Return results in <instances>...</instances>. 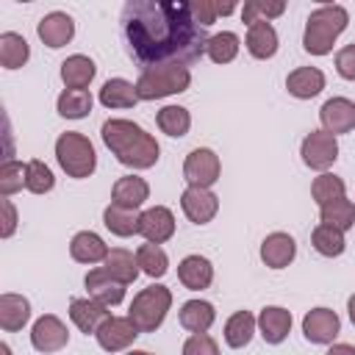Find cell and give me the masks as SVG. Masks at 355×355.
I'll return each instance as SVG.
<instances>
[{"label": "cell", "instance_id": "obj_46", "mask_svg": "<svg viewBox=\"0 0 355 355\" xmlns=\"http://www.w3.org/2000/svg\"><path fill=\"white\" fill-rule=\"evenodd\" d=\"M0 208H3V227H0V236L8 239V236L14 233V227H17V211H14V205H11L8 197L0 200Z\"/></svg>", "mask_w": 355, "mask_h": 355}, {"label": "cell", "instance_id": "obj_41", "mask_svg": "<svg viewBox=\"0 0 355 355\" xmlns=\"http://www.w3.org/2000/svg\"><path fill=\"white\" fill-rule=\"evenodd\" d=\"M28 180V164H19L14 158H8L3 166H0V194L3 197H11L14 191H19Z\"/></svg>", "mask_w": 355, "mask_h": 355}, {"label": "cell", "instance_id": "obj_24", "mask_svg": "<svg viewBox=\"0 0 355 355\" xmlns=\"http://www.w3.org/2000/svg\"><path fill=\"white\" fill-rule=\"evenodd\" d=\"M31 319V302L22 294H3L0 297V327L6 333H17Z\"/></svg>", "mask_w": 355, "mask_h": 355}, {"label": "cell", "instance_id": "obj_2", "mask_svg": "<svg viewBox=\"0 0 355 355\" xmlns=\"http://www.w3.org/2000/svg\"><path fill=\"white\" fill-rule=\"evenodd\" d=\"M100 133H103L105 147L116 155L119 164L133 166V169H150V166H155L161 147L136 122H130V119H108V122H103V130Z\"/></svg>", "mask_w": 355, "mask_h": 355}, {"label": "cell", "instance_id": "obj_31", "mask_svg": "<svg viewBox=\"0 0 355 355\" xmlns=\"http://www.w3.org/2000/svg\"><path fill=\"white\" fill-rule=\"evenodd\" d=\"M31 55V47L25 42V36L14 33V31H6L0 33V64L6 69H19Z\"/></svg>", "mask_w": 355, "mask_h": 355}, {"label": "cell", "instance_id": "obj_8", "mask_svg": "<svg viewBox=\"0 0 355 355\" xmlns=\"http://www.w3.org/2000/svg\"><path fill=\"white\" fill-rule=\"evenodd\" d=\"M300 155H302V161H305L311 169L324 172V169L338 158V141H336V136L327 133V130H311V133L302 139Z\"/></svg>", "mask_w": 355, "mask_h": 355}, {"label": "cell", "instance_id": "obj_14", "mask_svg": "<svg viewBox=\"0 0 355 355\" xmlns=\"http://www.w3.org/2000/svg\"><path fill=\"white\" fill-rule=\"evenodd\" d=\"M111 313H108V308L105 305H100L97 300H92V297H75L72 302H69V319L75 322V327L80 330V333H97L100 330V324L108 319Z\"/></svg>", "mask_w": 355, "mask_h": 355}, {"label": "cell", "instance_id": "obj_28", "mask_svg": "<svg viewBox=\"0 0 355 355\" xmlns=\"http://www.w3.org/2000/svg\"><path fill=\"white\" fill-rule=\"evenodd\" d=\"M97 67L89 55H69L64 64H61V80L67 89H86L94 78Z\"/></svg>", "mask_w": 355, "mask_h": 355}, {"label": "cell", "instance_id": "obj_34", "mask_svg": "<svg viewBox=\"0 0 355 355\" xmlns=\"http://www.w3.org/2000/svg\"><path fill=\"white\" fill-rule=\"evenodd\" d=\"M55 108L67 119H80V116H86L92 111V94L86 89H64L58 94Z\"/></svg>", "mask_w": 355, "mask_h": 355}, {"label": "cell", "instance_id": "obj_42", "mask_svg": "<svg viewBox=\"0 0 355 355\" xmlns=\"http://www.w3.org/2000/svg\"><path fill=\"white\" fill-rule=\"evenodd\" d=\"M53 183H55V178H53V172H50V166L44 161H39V158L28 161V180H25V189L28 191L47 194L53 189Z\"/></svg>", "mask_w": 355, "mask_h": 355}, {"label": "cell", "instance_id": "obj_37", "mask_svg": "<svg viewBox=\"0 0 355 355\" xmlns=\"http://www.w3.org/2000/svg\"><path fill=\"white\" fill-rule=\"evenodd\" d=\"M205 53H208V58H211L214 64H230V61L239 55V36L230 33V31L214 33V36H208Z\"/></svg>", "mask_w": 355, "mask_h": 355}, {"label": "cell", "instance_id": "obj_3", "mask_svg": "<svg viewBox=\"0 0 355 355\" xmlns=\"http://www.w3.org/2000/svg\"><path fill=\"white\" fill-rule=\"evenodd\" d=\"M349 14L344 6H319L316 11H311L308 22H305V33H302V47L311 55H327L336 44V39L341 36V31L347 28Z\"/></svg>", "mask_w": 355, "mask_h": 355}, {"label": "cell", "instance_id": "obj_20", "mask_svg": "<svg viewBox=\"0 0 355 355\" xmlns=\"http://www.w3.org/2000/svg\"><path fill=\"white\" fill-rule=\"evenodd\" d=\"M178 277H180V283H183L186 288L202 291V288H208L211 280H214V266H211V261L202 258V255H186V258L178 263Z\"/></svg>", "mask_w": 355, "mask_h": 355}, {"label": "cell", "instance_id": "obj_36", "mask_svg": "<svg viewBox=\"0 0 355 355\" xmlns=\"http://www.w3.org/2000/svg\"><path fill=\"white\" fill-rule=\"evenodd\" d=\"M136 261H139V269L144 275H150V277H164L166 269H169L166 252L161 250V244H153V241H147V244H141L136 250Z\"/></svg>", "mask_w": 355, "mask_h": 355}, {"label": "cell", "instance_id": "obj_44", "mask_svg": "<svg viewBox=\"0 0 355 355\" xmlns=\"http://www.w3.org/2000/svg\"><path fill=\"white\" fill-rule=\"evenodd\" d=\"M189 6H191V17H194L202 28L214 25V19L219 17V0H191Z\"/></svg>", "mask_w": 355, "mask_h": 355}, {"label": "cell", "instance_id": "obj_10", "mask_svg": "<svg viewBox=\"0 0 355 355\" xmlns=\"http://www.w3.org/2000/svg\"><path fill=\"white\" fill-rule=\"evenodd\" d=\"M67 338H69L67 324H64L58 316L44 313V316H39V319L33 322V330H31V344H33V349H39V352H58V349L67 347Z\"/></svg>", "mask_w": 355, "mask_h": 355}, {"label": "cell", "instance_id": "obj_21", "mask_svg": "<svg viewBox=\"0 0 355 355\" xmlns=\"http://www.w3.org/2000/svg\"><path fill=\"white\" fill-rule=\"evenodd\" d=\"M286 89H288V94L297 97V100H311V97H316V94L324 89V75H322V69H316V67H300V69L288 72Z\"/></svg>", "mask_w": 355, "mask_h": 355}, {"label": "cell", "instance_id": "obj_1", "mask_svg": "<svg viewBox=\"0 0 355 355\" xmlns=\"http://www.w3.org/2000/svg\"><path fill=\"white\" fill-rule=\"evenodd\" d=\"M128 53L144 67L194 64L208 47L205 28L186 0H130L122 8Z\"/></svg>", "mask_w": 355, "mask_h": 355}, {"label": "cell", "instance_id": "obj_32", "mask_svg": "<svg viewBox=\"0 0 355 355\" xmlns=\"http://www.w3.org/2000/svg\"><path fill=\"white\" fill-rule=\"evenodd\" d=\"M252 333H255V316H252L250 311H236V313L227 319V324H225V341H227V347H233V349L247 347L250 338H252Z\"/></svg>", "mask_w": 355, "mask_h": 355}, {"label": "cell", "instance_id": "obj_18", "mask_svg": "<svg viewBox=\"0 0 355 355\" xmlns=\"http://www.w3.org/2000/svg\"><path fill=\"white\" fill-rule=\"evenodd\" d=\"M297 255V244L288 233H269L261 244V261L269 266V269H283L294 261Z\"/></svg>", "mask_w": 355, "mask_h": 355}, {"label": "cell", "instance_id": "obj_4", "mask_svg": "<svg viewBox=\"0 0 355 355\" xmlns=\"http://www.w3.org/2000/svg\"><path fill=\"white\" fill-rule=\"evenodd\" d=\"M189 83H191L189 67H183V64H164V67L141 69V75L136 80V92H139V100H161V97L186 92Z\"/></svg>", "mask_w": 355, "mask_h": 355}, {"label": "cell", "instance_id": "obj_13", "mask_svg": "<svg viewBox=\"0 0 355 355\" xmlns=\"http://www.w3.org/2000/svg\"><path fill=\"white\" fill-rule=\"evenodd\" d=\"M319 119H322V130L327 133H349L355 128V103L347 97H330L322 108H319Z\"/></svg>", "mask_w": 355, "mask_h": 355}, {"label": "cell", "instance_id": "obj_38", "mask_svg": "<svg viewBox=\"0 0 355 355\" xmlns=\"http://www.w3.org/2000/svg\"><path fill=\"white\" fill-rule=\"evenodd\" d=\"M322 225H333V227H338L341 233L349 230V227L355 225V205H352L347 197L322 205Z\"/></svg>", "mask_w": 355, "mask_h": 355}, {"label": "cell", "instance_id": "obj_30", "mask_svg": "<svg viewBox=\"0 0 355 355\" xmlns=\"http://www.w3.org/2000/svg\"><path fill=\"white\" fill-rule=\"evenodd\" d=\"M139 219H141L139 211H133V208H122V205H114V202L103 211V222H105V227H108L114 236H122V239L139 233Z\"/></svg>", "mask_w": 355, "mask_h": 355}, {"label": "cell", "instance_id": "obj_39", "mask_svg": "<svg viewBox=\"0 0 355 355\" xmlns=\"http://www.w3.org/2000/svg\"><path fill=\"white\" fill-rule=\"evenodd\" d=\"M283 11H286L283 0H247L241 8V19L247 25H255V22H269V19L280 17Z\"/></svg>", "mask_w": 355, "mask_h": 355}, {"label": "cell", "instance_id": "obj_16", "mask_svg": "<svg viewBox=\"0 0 355 355\" xmlns=\"http://www.w3.org/2000/svg\"><path fill=\"white\" fill-rule=\"evenodd\" d=\"M139 233H141L147 241H153V244H164V241L172 239V233H175V216H172V211L164 208V205L147 208V211L141 214V219H139Z\"/></svg>", "mask_w": 355, "mask_h": 355}, {"label": "cell", "instance_id": "obj_48", "mask_svg": "<svg viewBox=\"0 0 355 355\" xmlns=\"http://www.w3.org/2000/svg\"><path fill=\"white\" fill-rule=\"evenodd\" d=\"M347 311H349V319H352V324H355V294L349 297V302H347Z\"/></svg>", "mask_w": 355, "mask_h": 355}, {"label": "cell", "instance_id": "obj_35", "mask_svg": "<svg viewBox=\"0 0 355 355\" xmlns=\"http://www.w3.org/2000/svg\"><path fill=\"white\" fill-rule=\"evenodd\" d=\"M155 122H158V128H161L166 136L180 139V136H186L189 128H191V114H189L183 105H164V108L158 111Z\"/></svg>", "mask_w": 355, "mask_h": 355}, {"label": "cell", "instance_id": "obj_49", "mask_svg": "<svg viewBox=\"0 0 355 355\" xmlns=\"http://www.w3.org/2000/svg\"><path fill=\"white\" fill-rule=\"evenodd\" d=\"M0 355H11V349H8V344H0Z\"/></svg>", "mask_w": 355, "mask_h": 355}, {"label": "cell", "instance_id": "obj_23", "mask_svg": "<svg viewBox=\"0 0 355 355\" xmlns=\"http://www.w3.org/2000/svg\"><path fill=\"white\" fill-rule=\"evenodd\" d=\"M69 255H72L78 263H100V261H105L108 247H105V241H103L97 233L80 230V233H75L72 241H69Z\"/></svg>", "mask_w": 355, "mask_h": 355}, {"label": "cell", "instance_id": "obj_33", "mask_svg": "<svg viewBox=\"0 0 355 355\" xmlns=\"http://www.w3.org/2000/svg\"><path fill=\"white\" fill-rule=\"evenodd\" d=\"M311 244H313V250H316L319 255H324V258H336V255H341L344 247H347L344 233H341L338 227H333V225H316L313 233H311Z\"/></svg>", "mask_w": 355, "mask_h": 355}, {"label": "cell", "instance_id": "obj_5", "mask_svg": "<svg viewBox=\"0 0 355 355\" xmlns=\"http://www.w3.org/2000/svg\"><path fill=\"white\" fill-rule=\"evenodd\" d=\"M169 305H172V291L166 286H147L133 297L128 319L139 327V333H153L166 319Z\"/></svg>", "mask_w": 355, "mask_h": 355}, {"label": "cell", "instance_id": "obj_22", "mask_svg": "<svg viewBox=\"0 0 355 355\" xmlns=\"http://www.w3.org/2000/svg\"><path fill=\"white\" fill-rule=\"evenodd\" d=\"M258 327L266 344H280L291 330V313L280 305H266L258 316Z\"/></svg>", "mask_w": 355, "mask_h": 355}, {"label": "cell", "instance_id": "obj_47", "mask_svg": "<svg viewBox=\"0 0 355 355\" xmlns=\"http://www.w3.org/2000/svg\"><path fill=\"white\" fill-rule=\"evenodd\" d=\"M324 355H355V347L352 344H333Z\"/></svg>", "mask_w": 355, "mask_h": 355}, {"label": "cell", "instance_id": "obj_19", "mask_svg": "<svg viewBox=\"0 0 355 355\" xmlns=\"http://www.w3.org/2000/svg\"><path fill=\"white\" fill-rule=\"evenodd\" d=\"M147 197H150V186L139 175H125L111 189V202L114 205H122V208H133V211H139V205Z\"/></svg>", "mask_w": 355, "mask_h": 355}, {"label": "cell", "instance_id": "obj_29", "mask_svg": "<svg viewBox=\"0 0 355 355\" xmlns=\"http://www.w3.org/2000/svg\"><path fill=\"white\" fill-rule=\"evenodd\" d=\"M247 50L252 58H272L277 53V33L269 22H255L247 28Z\"/></svg>", "mask_w": 355, "mask_h": 355}, {"label": "cell", "instance_id": "obj_6", "mask_svg": "<svg viewBox=\"0 0 355 355\" xmlns=\"http://www.w3.org/2000/svg\"><path fill=\"white\" fill-rule=\"evenodd\" d=\"M55 158H58L61 169L69 178H89L97 166V155H94L92 141L83 133H75V130H67V133L58 136Z\"/></svg>", "mask_w": 355, "mask_h": 355}, {"label": "cell", "instance_id": "obj_9", "mask_svg": "<svg viewBox=\"0 0 355 355\" xmlns=\"http://www.w3.org/2000/svg\"><path fill=\"white\" fill-rule=\"evenodd\" d=\"M139 336V327L128 319V316H108L100 330L94 333L97 344L105 349V352H119V349H128Z\"/></svg>", "mask_w": 355, "mask_h": 355}, {"label": "cell", "instance_id": "obj_45", "mask_svg": "<svg viewBox=\"0 0 355 355\" xmlns=\"http://www.w3.org/2000/svg\"><path fill=\"white\" fill-rule=\"evenodd\" d=\"M336 69H338L341 78L355 80V42L336 53Z\"/></svg>", "mask_w": 355, "mask_h": 355}, {"label": "cell", "instance_id": "obj_7", "mask_svg": "<svg viewBox=\"0 0 355 355\" xmlns=\"http://www.w3.org/2000/svg\"><path fill=\"white\" fill-rule=\"evenodd\" d=\"M219 172H222V164H219V155L208 147H197L186 155V164H183V178L189 186H197V189H211L216 180H219Z\"/></svg>", "mask_w": 355, "mask_h": 355}, {"label": "cell", "instance_id": "obj_40", "mask_svg": "<svg viewBox=\"0 0 355 355\" xmlns=\"http://www.w3.org/2000/svg\"><path fill=\"white\" fill-rule=\"evenodd\" d=\"M311 197L319 202V208L327 205V202H333V200H341V197H344V180H341L338 175L322 172V175L313 178V183H311Z\"/></svg>", "mask_w": 355, "mask_h": 355}, {"label": "cell", "instance_id": "obj_27", "mask_svg": "<svg viewBox=\"0 0 355 355\" xmlns=\"http://www.w3.org/2000/svg\"><path fill=\"white\" fill-rule=\"evenodd\" d=\"M214 319H216V311L205 300H189L180 308V324L189 333H208V327L214 324Z\"/></svg>", "mask_w": 355, "mask_h": 355}, {"label": "cell", "instance_id": "obj_26", "mask_svg": "<svg viewBox=\"0 0 355 355\" xmlns=\"http://www.w3.org/2000/svg\"><path fill=\"white\" fill-rule=\"evenodd\" d=\"M103 269L111 275V277H116L119 283H133L136 277H139V261H136V255L130 252V250H122V247H114V250H108V255H105V261H103Z\"/></svg>", "mask_w": 355, "mask_h": 355}, {"label": "cell", "instance_id": "obj_17", "mask_svg": "<svg viewBox=\"0 0 355 355\" xmlns=\"http://www.w3.org/2000/svg\"><path fill=\"white\" fill-rule=\"evenodd\" d=\"M86 291L92 300H97L100 305L111 308V305H119L122 297H125V283H119L116 277H111L105 269H92L86 275Z\"/></svg>", "mask_w": 355, "mask_h": 355}, {"label": "cell", "instance_id": "obj_43", "mask_svg": "<svg viewBox=\"0 0 355 355\" xmlns=\"http://www.w3.org/2000/svg\"><path fill=\"white\" fill-rule=\"evenodd\" d=\"M183 355H219V347L208 333H191L183 344Z\"/></svg>", "mask_w": 355, "mask_h": 355}, {"label": "cell", "instance_id": "obj_25", "mask_svg": "<svg viewBox=\"0 0 355 355\" xmlns=\"http://www.w3.org/2000/svg\"><path fill=\"white\" fill-rule=\"evenodd\" d=\"M100 103L105 108H133L139 103V92L130 80L125 78H111L100 89Z\"/></svg>", "mask_w": 355, "mask_h": 355}, {"label": "cell", "instance_id": "obj_12", "mask_svg": "<svg viewBox=\"0 0 355 355\" xmlns=\"http://www.w3.org/2000/svg\"><path fill=\"white\" fill-rule=\"evenodd\" d=\"M341 330L338 313L330 308H313L302 319V333L311 344H330Z\"/></svg>", "mask_w": 355, "mask_h": 355}, {"label": "cell", "instance_id": "obj_15", "mask_svg": "<svg viewBox=\"0 0 355 355\" xmlns=\"http://www.w3.org/2000/svg\"><path fill=\"white\" fill-rule=\"evenodd\" d=\"M36 33H39V39H42L47 47L55 50V47H64V44L75 36V22H72V17L64 14V11H50V14H44V17L39 19Z\"/></svg>", "mask_w": 355, "mask_h": 355}, {"label": "cell", "instance_id": "obj_50", "mask_svg": "<svg viewBox=\"0 0 355 355\" xmlns=\"http://www.w3.org/2000/svg\"><path fill=\"white\" fill-rule=\"evenodd\" d=\"M128 355H153V352H144V349H133V352H128Z\"/></svg>", "mask_w": 355, "mask_h": 355}, {"label": "cell", "instance_id": "obj_11", "mask_svg": "<svg viewBox=\"0 0 355 355\" xmlns=\"http://www.w3.org/2000/svg\"><path fill=\"white\" fill-rule=\"evenodd\" d=\"M180 208L183 214L189 216V222L194 225H205L216 216L219 211V197L211 191V189H197V186H189L183 194H180Z\"/></svg>", "mask_w": 355, "mask_h": 355}]
</instances>
